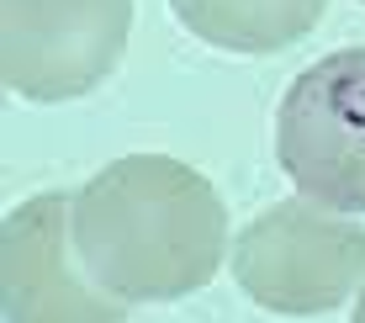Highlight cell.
Masks as SVG:
<instances>
[{"instance_id": "7", "label": "cell", "mask_w": 365, "mask_h": 323, "mask_svg": "<svg viewBox=\"0 0 365 323\" xmlns=\"http://www.w3.org/2000/svg\"><path fill=\"white\" fill-rule=\"evenodd\" d=\"M355 318H360V323H365V292H360V302H355Z\"/></svg>"}, {"instance_id": "5", "label": "cell", "mask_w": 365, "mask_h": 323, "mask_svg": "<svg viewBox=\"0 0 365 323\" xmlns=\"http://www.w3.org/2000/svg\"><path fill=\"white\" fill-rule=\"evenodd\" d=\"M0 313L6 323H117L128 302L101 292L74 255V191H43L0 228Z\"/></svg>"}, {"instance_id": "4", "label": "cell", "mask_w": 365, "mask_h": 323, "mask_svg": "<svg viewBox=\"0 0 365 323\" xmlns=\"http://www.w3.org/2000/svg\"><path fill=\"white\" fill-rule=\"evenodd\" d=\"M133 32V0H0V80L21 101L91 96Z\"/></svg>"}, {"instance_id": "3", "label": "cell", "mask_w": 365, "mask_h": 323, "mask_svg": "<svg viewBox=\"0 0 365 323\" xmlns=\"http://www.w3.org/2000/svg\"><path fill=\"white\" fill-rule=\"evenodd\" d=\"M275 159L318 207L365 212V48H339L286 85Z\"/></svg>"}, {"instance_id": "2", "label": "cell", "mask_w": 365, "mask_h": 323, "mask_svg": "<svg viewBox=\"0 0 365 323\" xmlns=\"http://www.w3.org/2000/svg\"><path fill=\"white\" fill-rule=\"evenodd\" d=\"M233 281L281 318H323L365 281V228L302 202H275L233 239Z\"/></svg>"}, {"instance_id": "8", "label": "cell", "mask_w": 365, "mask_h": 323, "mask_svg": "<svg viewBox=\"0 0 365 323\" xmlns=\"http://www.w3.org/2000/svg\"><path fill=\"white\" fill-rule=\"evenodd\" d=\"M360 6H365V0H360Z\"/></svg>"}, {"instance_id": "6", "label": "cell", "mask_w": 365, "mask_h": 323, "mask_svg": "<svg viewBox=\"0 0 365 323\" xmlns=\"http://www.w3.org/2000/svg\"><path fill=\"white\" fill-rule=\"evenodd\" d=\"M180 27L228 53H281L302 43L329 0H170Z\"/></svg>"}, {"instance_id": "1", "label": "cell", "mask_w": 365, "mask_h": 323, "mask_svg": "<svg viewBox=\"0 0 365 323\" xmlns=\"http://www.w3.org/2000/svg\"><path fill=\"white\" fill-rule=\"evenodd\" d=\"M228 212L201 170L128 154L74 191V255L117 302H175L222 265Z\"/></svg>"}]
</instances>
